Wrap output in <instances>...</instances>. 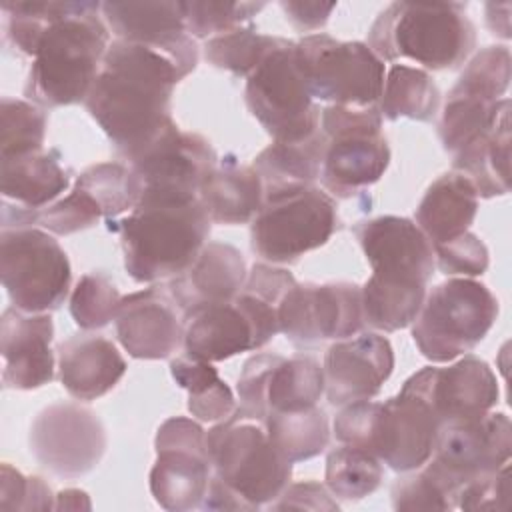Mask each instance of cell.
<instances>
[{"label": "cell", "mask_w": 512, "mask_h": 512, "mask_svg": "<svg viewBox=\"0 0 512 512\" xmlns=\"http://www.w3.org/2000/svg\"><path fill=\"white\" fill-rule=\"evenodd\" d=\"M102 4L88 0H2L4 42L30 56L28 102L58 108L84 102L110 46Z\"/></svg>", "instance_id": "cell-1"}, {"label": "cell", "mask_w": 512, "mask_h": 512, "mask_svg": "<svg viewBox=\"0 0 512 512\" xmlns=\"http://www.w3.org/2000/svg\"><path fill=\"white\" fill-rule=\"evenodd\" d=\"M196 64L166 50L110 42L84 106L128 164L176 128L172 92Z\"/></svg>", "instance_id": "cell-2"}, {"label": "cell", "mask_w": 512, "mask_h": 512, "mask_svg": "<svg viewBox=\"0 0 512 512\" xmlns=\"http://www.w3.org/2000/svg\"><path fill=\"white\" fill-rule=\"evenodd\" d=\"M352 230L372 266L360 288L364 324L380 332L410 326L436 268L430 240L414 220L392 214L360 220Z\"/></svg>", "instance_id": "cell-3"}, {"label": "cell", "mask_w": 512, "mask_h": 512, "mask_svg": "<svg viewBox=\"0 0 512 512\" xmlns=\"http://www.w3.org/2000/svg\"><path fill=\"white\" fill-rule=\"evenodd\" d=\"M120 236L124 268L132 280L150 284L186 272L210 236L212 220L200 198L142 196L124 218L106 220Z\"/></svg>", "instance_id": "cell-4"}, {"label": "cell", "mask_w": 512, "mask_h": 512, "mask_svg": "<svg viewBox=\"0 0 512 512\" xmlns=\"http://www.w3.org/2000/svg\"><path fill=\"white\" fill-rule=\"evenodd\" d=\"M366 44L382 62L456 70L476 48V26L460 2H392L372 22Z\"/></svg>", "instance_id": "cell-5"}, {"label": "cell", "mask_w": 512, "mask_h": 512, "mask_svg": "<svg viewBox=\"0 0 512 512\" xmlns=\"http://www.w3.org/2000/svg\"><path fill=\"white\" fill-rule=\"evenodd\" d=\"M440 428L428 402L404 386L384 402L346 404L334 418L338 442L368 450L400 474L430 460Z\"/></svg>", "instance_id": "cell-6"}, {"label": "cell", "mask_w": 512, "mask_h": 512, "mask_svg": "<svg viewBox=\"0 0 512 512\" xmlns=\"http://www.w3.org/2000/svg\"><path fill=\"white\" fill-rule=\"evenodd\" d=\"M338 228L336 200L316 184L266 190L250 222V246L270 264H294L324 246Z\"/></svg>", "instance_id": "cell-7"}, {"label": "cell", "mask_w": 512, "mask_h": 512, "mask_svg": "<svg viewBox=\"0 0 512 512\" xmlns=\"http://www.w3.org/2000/svg\"><path fill=\"white\" fill-rule=\"evenodd\" d=\"M206 446L212 474L252 510L272 504L290 484L292 462L274 448L262 420L234 410L206 432Z\"/></svg>", "instance_id": "cell-8"}, {"label": "cell", "mask_w": 512, "mask_h": 512, "mask_svg": "<svg viewBox=\"0 0 512 512\" xmlns=\"http://www.w3.org/2000/svg\"><path fill=\"white\" fill-rule=\"evenodd\" d=\"M498 318V300L470 278H450L434 286L414 318L412 338L430 362H450L474 350Z\"/></svg>", "instance_id": "cell-9"}, {"label": "cell", "mask_w": 512, "mask_h": 512, "mask_svg": "<svg viewBox=\"0 0 512 512\" xmlns=\"http://www.w3.org/2000/svg\"><path fill=\"white\" fill-rule=\"evenodd\" d=\"M320 130L326 136L320 182L332 198H352L384 176L390 146L378 106H324Z\"/></svg>", "instance_id": "cell-10"}, {"label": "cell", "mask_w": 512, "mask_h": 512, "mask_svg": "<svg viewBox=\"0 0 512 512\" xmlns=\"http://www.w3.org/2000/svg\"><path fill=\"white\" fill-rule=\"evenodd\" d=\"M294 54L314 100L328 102V106H378L384 62L366 42H342L316 32L294 42Z\"/></svg>", "instance_id": "cell-11"}, {"label": "cell", "mask_w": 512, "mask_h": 512, "mask_svg": "<svg viewBox=\"0 0 512 512\" xmlns=\"http://www.w3.org/2000/svg\"><path fill=\"white\" fill-rule=\"evenodd\" d=\"M0 278L10 304L26 314L58 310L70 292L72 268L64 248L36 226L0 232Z\"/></svg>", "instance_id": "cell-12"}, {"label": "cell", "mask_w": 512, "mask_h": 512, "mask_svg": "<svg viewBox=\"0 0 512 512\" xmlns=\"http://www.w3.org/2000/svg\"><path fill=\"white\" fill-rule=\"evenodd\" d=\"M244 100L274 142H302L320 130L322 108L310 96L292 40L246 78Z\"/></svg>", "instance_id": "cell-13"}, {"label": "cell", "mask_w": 512, "mask_h": 512, "mask_svg": "<svg viewBox=\"0 0 512 512\" xmlns=\"http://www.w3.org/2000/svg\"><path fill=\"white\" fill-rule=\"evenodd\" d=\"M512 454V424L502 412L444 424L434 452L424 468L458 508L460 490L508 464Z\"/></svg>", "instance_id": "cell-14"}, {"label": "cell", "mask_w": 512, "mask_h": 512, "mask_svg": "<svg viewBox=\"0 0 512 512\" xmlns=\"http://www.w3.org/2000/svg\"><path fill=\"white\" fill-rule=\"evenodd\" d=\"M278 328L298 350L344 340L364 328L360 286L352 282L294 284L278 306Z\"/></svg>", "instance_id": "cell-15"}, {"label": "cell", "mask_w": 512, "mask_h": 512, "mask_svg": "<svg viewBox=\"0 0 512 512\" xmlns=\"http://www.w3.org/2000/svg\"><path fill=\"white\" fill-rule=\"evenodd\" d=\"M154 448L156 462L150 470L154 500L172 512L200 508L212 478L202 426L186 416L168 418L156 432Z\"/></svg>", "instance_id": "cell-16"}, {"label": "cell", "mask_w": 512, "mask_h": 512, "mask_svg": "<svg viewBox=\"0 0 512 512\" xmlns=\"http://www.w3.org/2000/svg\"><path fill=\"white\" fill-rule=\"evenodd\" d=\"M28 446L34 460L60 478L92 472L108 446L98 414L76 402H54L30 424Z\"/></svg>", "instance_id": "cell-17"}, {"label": "cell", "mask_w": 512, "mask_h": 512, "mask_svg": "<svg viewBox=\"0 0 512 512\" xmlns=\"http://www.w3.org/2000/svg\"><path fill=\"white\" fill-rule=\"evenodd\" d=\"M216 164L218 154L204 136L176 126L130 168L142 182V196L192 200Z\"/></svg>", "instance_id": "cell-18"}, {"label": "cell", "mask_w": 512, "mask_h": 512, "mask_svg": "<svg viewBox=\"0 0 512 512\" xmlns=\"http://www.w3.org/2000/svg\"><path fill=\"white\" fill-rule=\"evenodd\" d=\"M402 386L422 396L442 426L484 416L500 396L496 374L474 354H464L446 368L426 366Z\"/></svg>", "instance_id": "cell-19"}, {"label": "cell", "mask_w": 512, "mask_h": 512, "mask_svg": "<svg viewBox=\"0 0 512 512\" xmlns=\"http://www.w3.org/2000/svg\"><path fill=\"white\" fill-rule=\"evenodd\" d=\"M324 392L332 406L374 398L394 370L388 338L364 332L336 340L324 354Z\"/></svg>", "instance_id": "cell-20"}, {"label": "cell", "mask_w": 512, "mask_h": 512, "mask_svg": "<svg viewBox=\"0 0 512 512\" xmlns=\"http://www.w3.org/2000/svg\"><path fill=\"white\" fill-rule=\"evenodd\" d=\"M122 348L138 360H162L184 342V314L164 286L122 296L116 318Z\"/></svg>", "instance_id": "cell-21"}, {"label": "cell", "mask_w": 512, "mask_h": 512, "mask_svg": "<svg viewBox=\"0 0 512 512\" xmlns=\"http://www.w3.org/2000/svg\"><path fill=\"white\" fill-rule=\"evenodd\" d=\"M54 322L50 312L26 314L14 306L0 318L2 386L6 390H34L54 380Z\"/></svg>", "instance_id": "cell-22"}, {"label": "cell", "mask_w": 512, "mask_h": 512, "mask_svg": "<svg viewBox=\"0 0 512 512\" xmlns=\"http://www.w3.org/2000/svg\"><path fill=\"white\" fill-rule=\"evenodd\" d=\"M100 10L114 40L198 60V46L186 32L180 2H102Z\"/></svg>", "instance_id": "cell-23"}, {"label": "cell", "mask_w": 512, "mask_h": 512, "mask_svg": "<svg viewBox=\"0 0 512 512\" xmlns=\"http://www.w3.org/2000/svg\"><path fill=\"white\" fill-rule=\"evenodd\" d=\"M246 276V262L238 248L226 242H206L192 266L168 280L166 288L186 316L196 308L234 300Z\"/></svg>", "instance_id": "cell-24"}, {"label": "cell", "mask_w": 512, "mask_h": 512, "mask_svg": "<svg viewBox=\"0 0 512 512\" xmlns=\"http://www.w3.org/2000/svg\"><path fill=\"white\" fill-rule=\"evenodd\" d=\"M184 352L204 362H222L240 352L262 348V340L236 302H220L196 308L184 316Z\"/></svg>", "instance_id": "cell-25"}, {"label": "cell", "mask_w": 512, "mask_h": 512, "mask_svg": "<svg viewBox=\"0 0 512 512\" xmlns=\"http://www.w3.org/2000/svg\"><path fill=\"white\" fill-rule=\"evenodd\" d=\"M58 378L76 400H96L126 372V360L112 340L100 334H72L58 344Z\"/></svg>", "instance_id": "cell-26"}, {"label": "cell", "mask_w": 512, "mask_h": 512, "mask_svg": "<svg viewBox=\"0 0 512 512\" xmlns=\"http://www.w3.org/2000/svg\"><path fill=\"white\" fill-rule=\"evenodd\" d=\"M478 212V194L460 172L438 176L416 208V226L432 246L450 242L470 230Z\"/></svg>", "instance_id": "cell-27"}, {"label": "cell", "mask_w": 512, "mask_h": 512, "mask_svg": "<svg viewBox=\"0 0 512 512\" xmlns=\"http://www.w3.org/2000/svg\"><path fill=\"white\" fill-rule=\"evenodd\" d=\"M198 198L216 224H248L264 202V184L252 166H240L234 156L218 160L202 182Z\"/></svg>", "instance_id": "cell-28"}, {"label": "cell", "mask_w": 512, "mask_h": 512, "mask_svg": "<svg viewBox=\"0 0 512 512\" xmlns=\"http://www.w3.org/2000/svg\"><path fill=\"white\" fill-rule=\"evenodd\" d=\"M70 186V170L62 166L58 150H40L16 158H0L2 200L40 210Z\"/></svg>", "instance_id": "cell-29"}, {"label": "cell", "mask_w": 512, "mask_h": 512, "mask_svg": "<svg viewBox=\"0 0 512 512\" xmlns=\"http://www.w3.org/2000/svg\"><path fill=\"white\" fill-rule=\"evenodd\" d=\"M452 168L472 182L478 198L510 192V106L492 128L452 154Z\"/></svg>", "instance_id": "cell-30"}, {"label": "cell", "mask_w": 512, "mask_h": 512, "mask_svg": "<svg viewBox=\"0 0 512 512\" xmlns=\"http://www.w3.org/2000/svg\"><path fill=\"white\" fill-rule=\"evenodd\" d=\"M326 136L318 130L302 142H272L252 162L266 190L286 186H310L320 178Z\"/></svg>", "instance_id": "cell-31"}, {"label": "cell", "mask_w": 512, "mask_h": 512, "mask_svg": "<svg viewBox=\"0 0 512 512\" xmlns=\"http://www.w3.org/2000/svg\"><path fill=\"white\" fill-rule=\"evenodd\" d=\"M440 108V90L422 68L394 64L384 80L378 110L382 120L410 118L432 122Z\"/></svg>", "instance_id": "cell-32"}, {"label": "cell", "mask_w": 512, "mask_h": 512, "mask_svg": "<svg viewBox=\"0 0 512 512\" xmlns=\"http://www.w3.org/2000/svg\"><path fill=\"white\" fill-rule=\"evenodd\" d=\"M324 394V370L306 354L280 356L266 384V412H296L318 406ZM268 416V414H266Z\"/></svg>", "instance_id": "cell-33"}, {"label": "cell", "mask_w": 512, "mask_h": 512, "mask_svg": "<svg viewBox=\"0 0 512 512\" xmlns=\"http://www.w3.org/2000/svg\"><path fill=\"white\" fill-rule=\"evenodd\" d=\"M264 426L274 448L292 464L318 456L330 442L328 416L318 406L296 412H268Z\"/></svg>", "instance_id": "cell-34"}, {"label": "cell", "mask_w": 512, "mask_h": 512, "mask_svg": "<svg viewBox=\"0 0 512 512\" xmlns=\"http://www.w3.org/2000/svg\"><path fill=\"white\" fill-rule=\"evenodd\" d=\"M506 106H510L508 98L488 100L452 88L438 120V138L442 148L456 154L476 136L492 128Z\"/></svg>", "instance_id": "cell-35"}, {"label": "cell", "mask_w": 512, "mask_h": 512, "mask_svg": "<svg viewBox=\"0 0 512 512\" xmlns=\"http://www.w3.org/2000/svg\"><path fill=\"white\" fill-rule=\"evenodd\" d=\"M288 38L260 34L256 26H238L230 32L208 38L204 58L218 70L248 78L272 52L288 44Z\"/></svg>", "instance_id": "cell-36"}, {"label": "cell", "mask_w": 512, "mask_h": 512, "mask_svg": "<svg viewBox=\"0 0 512 512\" xmlns=\"http://www.w3.org/2000/svg\"><path fill=\"white\" fill-rule=\"evenodd\" d=\"M100 208L102 218L112 220L132 212L142 196V182L130 164L100 162L88 166L74 182Z\"/></svg>", "instance_id": "cell-37"}, {"label": "cell", "mask_w": 512, "mask_h": 512, "mask_svg": "<svg viewBox=\"0 0 512 512\" xmlns=\"http://www.w3.org/2000/svg\"><path fill=\"white\" fill-rule=\"evenodd\" d=\"M324 480L334 498L354 502L380 488L384 466L368 450L342 444L328 452Z\"/></svg>", "instance_id": "cell-38"}, {"label": "cell", "mask_w": 512, "mask_h": 512, "mask_svg": "<svg viewBox=\"0 0 512 512\" xmlns=\"http://www.w3.org/2000/svg\"><path fill=\"white\" fill-rule=\"evenodd\" d=\"M48 114L18 98L0 100V158H16L44 150Z\"/></svg>", "instance_id": "cell-39"}, {"label": "cell", "mask_w": 512, "mask_h": 512, "mask_svg": "<svg viewBox=\"0 0 512 512\" xmlns=\"http://www.w3.org/2000/svg\"><path fill=\"white\" fill-rule=\"evenodd\" d=\"M266 2H224V0H190L180 2L186 32L192 38L208 40L230 32L252 20Z\"/></svg>", "instance_id": "cell-40"}, {"label": "cell", "mask_w": 512, "mask_h": 512, "mask_svg": "<svg viewBox=\"0 0 512 512\" xmlns=\"http://www.w3.org/2000/svg\"><path fill=\"white\" fill-rule=\"evenodd\" d=\"M120 300L116 284L106 274L88 272L70 294V314L82 330H98L116 318Z\"/></svg>", "instance_id": "cell-41"}, {"label": "cell", "mask_w": 512, "mask_h": 512, "mask_svg": "<svg viewBox=\"0 0 512 512\" xmlns=\"http://www.w3.org/2000/svg\"><path fill=\"white\" fill-rule=\"evenodd\" d=\"M510 76V50L506 46H486L466 62L452 88L488 100H502L510 86Z\"/></svg>", "instance_id": "cell-42"}, {"label": "cell", "mask_w": 512, "mask_h": 512, "mask_svg": "<svg viewBox=\"0 0 512 512\" xmlns=\"http://www.w3.org/2000/svg\"><path fill=\"white\" fill-rule=\"evenodd\" d=\"M394 510L414 512V510H452L454 504L438 486V482L426 472L424 466L402 472L400 478L390 488Z\"/></svg>", "instance_id": "cell-43"}, {"label": "cell", "mask_w": 512, "mask_h": 512, "mask_svg": "<svg viewBox=\"0 0 512 512\" xmlns=\"http://www.w3.org/2000/svg\"><path fill=\"white\" fill-rule=\"evenodd\" d=\"M56 496L40 476H24L8 462L0 468V510H50Z\"/></svg>", "instance_id": "cell-44"}, {"label": "cell", "mask_w": 512, "mask_h": 512, "mask_svg": "<svg viewBox=\"0 0 512 512\" xmlns=\"http://www.w3.org/2000/svg\"><path fill=\"white\" fill-rule=\"evenodd\" d=\"M434 262L446 276H480L488 268V248L470 230L462 236L432 246Z\"/></svg>", "instance_id": "cell-45"}, {"label": "cell", "mask_w": 512, "mask_h": 512, "mask_svg": "<svg viewBox=\"0 0 512 512\" xmlns=\"http://www.w3.org/2000/svg\"><path fill=\"white\" fill-rule=\"evenodd\" d=\"M280 358V354H272V352H262V354H254L250 356L240 372L238 378V404H236V412L240 416L252 418V420H266V384H268V376L276 364V360Z\"/></svg>", "instance_id": "cell-46"}, {"label": "cell", "mask_w": 512, "mask_h": 512, "mask_svg": "<svg viewBox=\"0 0 512 512\" xmlns=\"http://www.w3.org/2000/svg\"><path fill=\"white\" fill-rule=\"evenodd\" d=\"M510 506V466L468 482L458 494L462 510H508Z\"/></svg>", "instance_id": "cell-47"}, {"label": "cell", "mask_w": 512, "mask_h": 512, "mask_svg": "<svg viewBox=\"0 0 512 512\" xmlns=\"http://www.w3.org/2000/svg\"><path fill=\"white\" fill-rule=\"evenodd\" d=\"M272 510H338L336 498H332V492L326 488V484L306 480L288 484L284 492L270 504Z\"/></svg>", "instance_id": "cell-48"}, {"label": "cell", "mask_w": 512, "mask_h": 512, "mask_svg": "<svg viewBox=\"0 0 512 512\" xmlns=\"http://www.w3.org/2000/svg\"><path fill=\"white\" fill-rule=\"evenodd\" d=\"M236 410V398L230 386L220 380L198 396H188V412L200 422H222Z\"/></svg>", "instance_id": "cell-49"}, {"label": "cell", "mask_w": 512, "mask_h": 512, "mask_svg": "<svg viewBox=\"0 0 512 512\" xmlns=\"http://www.w3.org/2000/svg\"><path fill=\"white\" fill-rule=\"evenodd\" d=\"M280 8L296 30L314 32L328 22L336 2H280Z\"/></svg>", "instance_id": "cell-50"}, {"label": "cell", "mask_w": 512, "mask_h": 512, "mask_svg": "<svg viewBox=\"0 0 512 512\" xmlns=\"http://www.w3.org/2000/svg\"><path fill=\"white\" fill-rule=\"evenodd\" d=\"M200 508L202 510H252L234 490H230L214 474L210 478V484Z\"/></svg>", "instance_id": "cell-51"}, {"label": "cell", "mask_w": 512, "mask_h": 512, "mask_svg": "<svg viewBox=\"0 0 512 512\" xmlns=\"http://www.w3.org/2000/svg\"><path fill=\"white\" fill-rule=\"evenodd\" d=\"M510 2H488L484 4V20L494 36L504 40L510 38Z\"/></svg>", "instance_id": "cell-52"}, {"label": "cell", "mask_w": 512, "mask_h": 512, "mask_svg": "<svg viewBox=\"0 0 512 512\" xmlns=\"http://www.w3.org/2000/svg\"><path fill=\"white\" fill-rule=\"evenodd\" d=\"M54 508L56 510H80V508L90 510V500H88L86 492L76 490V488H68V490H62V492L56 494Z\"/></svg>", "instance_id": "cell-53"}]
</instances>
